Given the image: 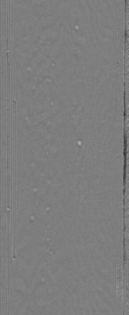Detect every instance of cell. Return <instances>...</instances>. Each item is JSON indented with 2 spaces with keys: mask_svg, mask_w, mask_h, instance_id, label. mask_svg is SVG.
Returning a JSON list of instances; mask_svg holds the SVG:
<instances>
[{
  "mask_svg": "<svg viewBox=\"0 0 129 315\" xmlns=\"http://www.w3.org/2000/svg\"><path fill=\"white\" fill-rule=\"evenodd\" d=\"M10 76L7 75V128L9 129L10 120Z\"/></svg>",
  "mask_w": 129,
  "mask_h": 315,
  "instance_id": "1",
  "label": "cell"
},
{
  "mask_svg": "<svg viewBox=\"0 0 129 315\" xmlns=\"http://www.w3.org/2000/svg\"><path fill=\"white\" fill-rule=\"evenodd\" d=\"M10 211H7V251H9V242Z\"/></svg>",
  "mask_w": 129,
  "mask_h": 315,
  "instance_id": "2",
  "label": "cell"
},
{
  "mask_svg": "<svg viewBox=\"0 0 129 315\" xmlns=\"http://www.w3.org/2000/svg\"><path fill=\"white\" fill-rule=\"evenodd\" d=\"M13 198V230L14 232L15 231V215H16V205H15V189L14 190Z\"/></svg>",
  "mask_w": 129,
  "mask_h": 315,
  "instance_id": "3",
  "label": "cell"
},
{
  "mask_svg": "<svg viewBox=\"0 0 129 315\" xmlns=\"http://www.w3.org/2000/svg\"><path fill=\"white\" fill-rule=\"evenodd\" d=\"M9 189H7V208H10V195Z\"/></svg>",
  "mask_w": 129,
  "mask_h": 315,
  "instance_id": "4",
  "label": "cell"
}]
</instances>
